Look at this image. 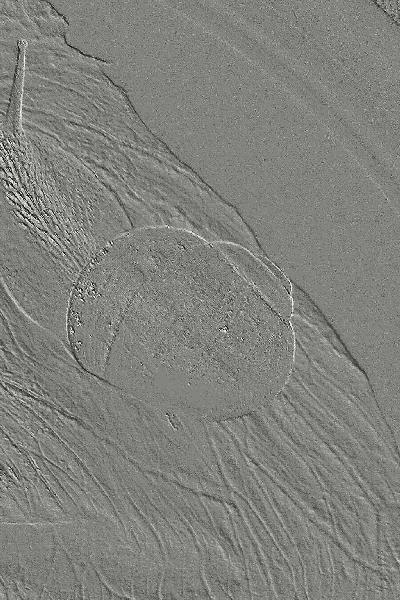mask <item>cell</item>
I'll use <instances>...</instances> for the list:
<instances>
[{
    "mask_svg": "<svg viewBox=\"0 0 400 600\" xmlns=\"http://www.w3.org/2000/svg\"><path fill=\"white\" fill-rule=\"evenodd\" d=\"M66 335L85 368L150 374L211 421L269 405L296 348L291 321L215 242L173 227L133 228L94 256L71 291Z\"/></svg>",
    "mask_w": 400,
    "mask_h": 600,
    "instance_id": "6da1fadb",
    "label": "cell"
},
{
    "mask_svg": "<svg viewBox=\"0 0 400 600\" xmlns=\"http://www.w3.org/2000/svg\"><path fill=\"white\" fill-rule=\"evenodd\" d=\"M108 66L64 36L29 42L22 129L79 159L116 196L133 228H181L193 213L197 180L144 124Z\"/></svg>",
    "mask_w": 400,
    "mask_h": 600,
    "instance_id": "7a4b0ae2",
    "label": "cell"
},
{
    "mask_svg": "<svg viewBox=\"0 0 400 600\" xmlns=\"http://www.w3.org/2000/svg\"><path fill=\"white\" fill-rule=\"evenodd\" d=\"M131 229L116 196L60 144L0 128L1 261L31 318L62 322L81 272Z\"/></svg>",
    "mask_w": 400,
    "mask_h": 600,
    "instance_id": "3957f363",
    "label": "cell"
},
{
    "mask_svg": "<svg viewBox=\"0 0 400 600\" xmlns=\"http://www.w3.org/2000/svg\"><path fill=\"white\" fill-rule=\"evenodd\" d=\"M215 244L268 303L285 320L291 321L292 299L276 274L251 252L236 244L224 242H215Z\"/></svg>",
    "mask_w": 400,
    "mask_h": 600,
    "instance_id": "277c9868",
    "label": "cell"
}]
</instances>
